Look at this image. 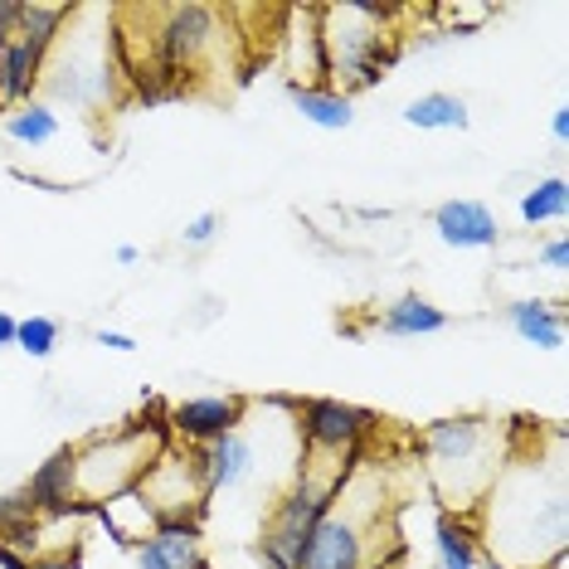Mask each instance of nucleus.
Returning <instances> with one entry per match:
<instances>
[{"label":"nucleus","instance_id":"obj_23","mask_svg":"<svg viewBox=\"0 0 569 569\" xmlns=\"http://www.w3.org/2000/svg\"><path fill=\"white\" fill-rule=\"evenodd\" d=\"M433 560L438 569H487V555L477 546V530L462 516H438L433 526Z\"/></svg>","mask_w":569,"mask_h":569},{"label":"nucleus","instance_id":"obj_2","mask_svg":"<svg viewBox=\"0 0 569 569\" xmlns=\"http://www.w3.org/2000/svg\"><path fill=\"white\" fill-rule=\"evenodd\" d=\"M511 423L501 419H477V413H458V419H438L423 429V462H429V482L448 516H468L487 501L491 482L501 477L511 458Z\"/></svg>","mask_w":569,"mask_h":569},{"label":"nucleus","instance_id":"obj_34","mask_svg":"<svg viewBox=\"0 0 569 569\" xmlns=\"http://www.w3.org/2000/svg\"><path fill=\"white\" fill-rule=\"evenodd\" d=\"M550 137L555 141H569V108H555L550 112Z\"/></svg>","mask_w":569,"mask_h":569},{"label":"nucleus","instance_id":"obj_32","mask_svg":"<svg viewBox=\"0 0 569 569\" xmlns=\"http://www.w3.org/2000/svg\"><path fill=\"white\" fill-rule=\"evenodd\" d=\"M20 10H24V0H0V44L16 40V30H20Z\"/></svg>","mask_w":569,"mask_h":569},{"label":"nucleus","instance_id":"obj_17","mask_svg":"<svg viewBox=\"0 0 569 569\" xmlns=\"http://www.w3.org/2000/svg\"><path fill=\"white\" fill-rule=\"evenodd\" d=\"M282 44H288V83H327V59H321V34H317V6L292 10Z\"/></svg>","mask_w":569,"mask_h":569},{"label":"nucleus","instance_id":"obj_1","mask_svg":"<svg viewBox=\"0 0 569 569\" xmlns=\"http://www.w3.org/2000/svg\"><path fill=\"white\" fill-rule=\"evenodd\" d=\"M482 540L491 569H546L565 560L569 497L560 448H555V458L511 448L507 468L482 501Z\"/></svg>","mask_w":569,"mask_h":569},{"label":"nucleus","instance_id":"obj_3","mask_svg":"<svg viewBox=\"0 0 569 569\" xmlns=\"http://www.w3.org/2000/svg\"><path fill=\"white\" fill-rule=\"evenodd\" d=\"M360 458H366V448L346 452V458H317V452H307V458L297 462V472L273 497V507L263 516V530H258V540H253L258 569H302L307 540H312L321 516L331 511L341 482L360 468Z\"/></svg>","mask_w":569,"mask_h":569},{"label":"nucleus","instance_id":"obj_26","mask_svg":"<svg viewBox=\"0 0 569 569\" xmlns=\"http://www.w3.org/2000/svg\"><path fill=\"white\" fill-rule=\"evenodd\" d=\"M569 210V180L565 176H546L521 196V219L526 224H555Z\"/></svg>","mask_w":569,"mask_h":569},{"label":"nucleus","instance_id":"obj_21","mask_svg":"<svg viewBox=\"0 0 569 569\" xmlns=\"http://www.w3.org/2000/svg\"><path fill=\"white\" fill-rule=\"evenodd\" d=\"M102 521V530H108V540L112 546H122V550H132L137 540H147L151 530H157V516L147 511V501H141V491H122V497H112V501H102V507H88Z\"/></svg>","mask_w":569,"mask_h":569},{"label":"nucleus","instance_id":"obj_30","mask_svg":"<svg viewBox=\"0 0 569 569\" xmlns=\"http://www.w3.org/2000/svg\"><path fill=\"white\" fill-rule=\"evenodd\" d=\"M88 341L102 346V351H118V356H132V351H137V336H127V331H108V327H93V331H88Z\"/></svg>","mask_w":569,"mask_h":569},{"label":"nucleus","instance_id":"obj_8","mask_svg":"<svg viewBox=\"0 0 569 569\" xmlns=\"http://www.w3.org/2000/svg\"><path fill=\"white\" fill-rule=\"evenodd\" d=\"M157 30H151V79H171L176 93H186V83L219 44V16L210 6H161L151 10Z\"/></svg>","mask_w":569,"mask_h":569},{"label":"nucleus","instance_id":"obj_20","mask_svg":"<svg viewBox=\"0 0 569 569\" xmlns=\"http://www.w3.org/2000/svg\"><path fill=\"white\" fill-rule=\"evenodd\" d=\"M375 331L399 336V341H413V336H438V331H448V312H443V307H433L423 292H405V297H395L380 317H375Z\"/></svg>","mask_w":569,"mask_h":569},{"label":"nucleus","instance_id":"obj_19","mask_svg":"<svg viewBox=\"0 0 569 569\" xmlns=\"http://www.w3.org/2000/svg\"><path fill=\"white\" fill-rule=\"evenodd\" d=\"M288 102L317 132H346V127H356V102L327 83H288Z\"/></svg>","mask_w":569,"mask_h":569},{"label":"nucleus","instance_id":"obj_35","mask_svg":"<svg viewBox=\"0 0 569 569\" xmlns=\"http://www.w3.org/2000/svg\"><path fill=\"white\" fill-rule=\"evenodd\" d=\"M112 258H118L122 268H132V263H141V249H137V243H118V249H112Z\"/></svg>","mask_w":569,"mask_h":569},{"label":"nucleus","instance_id":"obj_13","mask_svg":"<svg viewBox=\"0 0 569 569\" xmlns=\"http://www.w3.org/2000/svg\"><path fill=\"white\" fill-rule=\"evenodd\" d=\"M433 234L458 253H487L501 243V219L487 200L458 196V200H443L433 210Z\"/></svg>","mask_w":569,"mask_h":569},{"label":"nucleus","instance_id":"obj_6","mask_svg":"<svg viewBox=\"0 0 569 569\" xmlns=\"http://www.w3.org/2000/svg\"><path fill=\"white\" fill-rule=\"evenodd\" d=\"M385 511V487L380 477L356 468L336 491L331 511L317 521L307 540L302 569H375V530Z\"/></svg>","mask_w":569,"mask_h":569},{"label":"nucleus","instance_id":"obj_18","mask_svg":"<svg viewBox=\"0 0 569 569\" xmlns=\"http://www.w3.org/2000/svg\"><path fill=\"white\" fill-rule=\"evenodd\" d=\"M501 321L511 327V336H521L536 351H560L565 346V312L555 302H540V297H521V302L501 307Z\"/></svg>","mask_w":569,"mask_h":569},{"label":"nucleus","instance_id":"obj_28","mask_svg":"<svg viewBox=\"0 0 569 569\" xmlns=\"http://www.w3.org/2000/svg\"><path fill=\"white\" fill-rule=\"evenodd\" d=\"M219 234H224V214L204 210V214H196L186 229H180V249H210Z\"/></svg>","mask_w":569,"mask_h":569},{"label":"nucleus","instance_id":"obj_9","mask_svg":"<svg viewBox=\"0 0 569 569\" xmlns=\"http://www.w3.org/2000/svg\"><path fill=\"white\" fill-rule=\"evenodd\" d=\"M147 511L161 521H204L210 511V497H204V477H200V458L196 448L171 443L157 462L147 468V477L137 482Z\"/></svg>","mask_w":569,"mask_h":569},{"label":"nucleus","instance_id":"obj_14","mask_svg":"<svg viewBox=\"0 0 569 569\" xmlns=\"http://www.w3.org/2000/svg\"><path fill=\"white\" fill-rule=\"evenodd\" d=\"M24 497L40 516H83L88 507L79 501V468H73V443L54 448L40 468L24 482Z\"/></svg>","mask_w":569,"mask_h":569},{"label":"nucleus","instance_id":"obj_5","mask_svg":"<svg viewBox=\"0 0 569 569\" xmlns=\"http://www.w3.org/2000/svg\"><path fill=\"white\" fill-rule=\"evenodd\" d=\"M171 448L166 419H127L108 433H93L88 443L73 448V468H79V501L102 507V501L132 491L147 468Z\"/></svg>","mask_w":569,"mask_h":569},{"label":"nucleus","instance_id":"obj_31","mask_svg":"<svg viewBox=\"0 0 569 569\" xmlns=\"http://www.w3.org/2000/svg\"><path fill=\"white\" fill-rule=\"evenodd\" d=\"M30 569H83V550H49L40 560H30Z\"/></svg>","mask_w":569,"mask_h":569},{"label":"nucleus","instance_id":"obj_10","mask_svg":"<svg viewBox=\"0 0 569 569\" xmlns=\"http://www.w3.org/2000/svg\"><path fill=\"white\" fill-rule=\"evenodd\" d=\"M292 423L297 438H302L307 452L317 458H346V452H360L366 438L380 429V413L351 405V399H297L292 405Z\"/></svg>","mask_w":569,"mask_h":569},{"label":"nucleus","instance_id":"obj_11","mask_svg":"<svg viewBox=\"0 0 569 569\" xmlns=\"http://www.w3.org/2000/svg\"><path fill=\"white\" fill-rule=\"evenodd\" d=\"M196 458H200V477H204V497H234V491L243 487H253L258 477L268 472V438L249 429V413H243V423L234 433H224V438H214V443H204L196 448Z\"/></svg>","mask_w":569,"mask_h":569},{"label":"nucleus","instance_id":"obj_29","mask_svg":"<svg viewBox=\"0 0 569 569\" xmlns=\"http://www.w3.org/2000/svg\"><path fill=\"white\" fill-rule=\"evenodd\" d=\"M536 263H540V268H550V273H565V268H569V239H565V234L546 239V243L536 249Z\"/></svg>","mask_w":569,"mask_h":569},{"label":"nucleus","instance_id":"obj_36","mask_svg":"<svg viewBox=\"0 0 569 569\" xmlns=\"http://www.w3.org/2000/svg\"><path fill=\"white\" fill-rule=\"evenodd\" d=\"M550 569H565V560H555V565H550Z\"/></svg>","mask_w":569,"mask_h":569},{"label":"nucleus","instance_id":"obj_12","mask_svg":"<svg viewBox=\"0 0 569 569\" xmlns=\"http://www.w3.org/2000/svg\"><path fill=\"white\" fill-rule=\"evenodd\" d=\"M243 413H249V399L243 395H190L166 409V429H171V443L204 448L214 438L234 433L243 423Z\"/></svg>","mask_w":569,"mask_h":569},{"label":"nucleus","instance_id":"obj_22","mask_svg":"<svg viewBox=\"0 0 569 569\" xmlns=\"http://www.w3.org/2000/svg\"><path fill=\"white\" fill-rule=\"evenodd\" d=\"M0 137L6 141H16V147H49V141H59L63 137V122H59V112L49 108L44 98H30V102H20V108H6L0 112Z\"/></svg>","mask_w":569,"mask_h":569},{"label":"nucleus","instance_id":"obj_33","mask_svg":"<svg viewBox=\"0 0 569 569\" xmlns=\"http://www.w3.org/2000/svg\"><path fill=\"white\" fill-rule=\"evenodd\" d=\"M16 327H20V317H10L6 307H0V351H10V346H16Z\"/></svg>","mask_w":569,"mask_h":569},{"label":"nucleus","instance_id":"obj_25","mask_svg":"<svg viewBox=\"0 0 569 569\" xmlns=\"http://www.w3.org/2000/svg\"><path fill=\"white\" fill-rule=\"evenodd\" d=\"M73 20V6H63V0H24V10H20V40H30L34 49H54L59 40V30Z\"/></svg>","mask_w":569,"mask_h":569},{"label":"nucleus","instance_id":"obj_4","mask_svg":"<svg viewBox=\"0 0 569 569\" xmlns=\"http://www.w3.org/2000/svg\"><path fill=\"white\" fill-rule=\"evenodd\" d=\"M395 10L385 6H317L321 59H327V83L336 93H360L390 73L399 54V34L390 30Z\"/></svg>","mask_w":569,"mask_h":569},{"label":"nucleus","instance_id":"obj_7","mask_svg":"<svg viewBox=\"0 0 569 569\" xmlns=\"http://www.w3.org/2000/svg\"><path fill=\"white\" fill-rule=\"evenodd\" d=\"M118 83H122V73H118V63H112L108 34H79L73 20L63 24L54 49H49V59H44V79H40L49 108L69 102V108H79V112H98L118 98Z\"/></svg>","mask_w":569,"mask_h":569},{"label":"nucleus","instance_id":"obj_24","mask_svg":"<svg viewBox=\"0 0 569 569\" xmlns=\"http://www.w3.org/2000/svg\"><path fill=\"white\" fill-rule=\"evenodd\" d=\"M399 118L409 127H419V132H468L472 127L468 98H458V93H419Z\"/></svg>","mask_w":569,"mask_h":569},{"label":"nucleus","instance_id":"obj_16","mask_svg":"<svg viewBox=\"0 0 569 569\" xmlns=\"http://www.w3.org/2000/svg\"><path fill=\"white\" fill-rule=\"evenodd\" d=\"M44 49H34L30 40H6L0 44V102L20 108V102L40 98V79H44Z\"/></svg>","mask_w":569,"mask_h":569},{"label":"nucleus","instance_id":"obj_15","mask_svg":"<svg viewBox=\"0 0 569 569\" xmlns=\"http://www.w3.org/2000/svg\"><path fill=\"white\" fill-rule=\"evenodd\" d=\"M137 569H210L200 521H161L147 540L132 546Z\"/></svg>","mask_w":569,"mask_h":569},{"label":"nucleus","instance_id":"obj_27","mask_svg":"<svg viewBox=\"0 0 569 569\" xmlns=\"http://www.w3.org/2000/svg\"><path fill=\"white\" fill-rule=\"evenodd\" d=\"M59 336H63V321L59 317H20V327H16V351H24L30 360H49L54 356V346H59Z\"/></svg>","mask_w":569,"mask_h":569}]
</instances>
